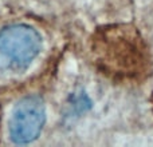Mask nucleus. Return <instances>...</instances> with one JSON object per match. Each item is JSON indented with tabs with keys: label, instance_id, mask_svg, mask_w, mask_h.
I'll list each match as a JSON object with an SVG mask.
<instances>
[{
	"label": "nucleus",
	"instance_id": "f257e3e1",
	"mask_svg": "<svg viewBox=\"0 0 153 147\" xmlns=\"http://www.w3.org/2000/svg\"><path fill=\"white\" fill-rule=\"evenodd\" d=\"M90 52L101 71L116 78L137 75L145 64L143 42L136 29L129 26L100 28L90 40Z\"/></svg>",
	"mask_w": 153,
	"mask_h": 147
},
{
	"label": "nucleus",
	"instance_id": "f03ea898",
	"mask_svg": "<svg viewBox=\"0 0 153 147\" xmlns=\"http://www.w3.org/2000/svg\"><path fill=\"white\" fill-rule=\"evenodd\" d=\"M42 50V36L27 24L0 29V70L18 74L30 67Z\"/></svg>",
	"mask_w": 153,
	"mask_h": 147
},
{
	"label": "nucleus",
	"instance_id": "7ed1b4c3",
	"mask_svg": "<svg viewBox=\"0 0 153 147\" xmlns=\"http://www.w3.org/2000/svg\"><path fill=\"white\" fill-rule=\"evenodd\" d=\"M46 122L45 103L39 96H26L15 104L8 122L10 137L16 145L35 140Z\"/></svg>",
	"mask_w": 153,
	"mask_h": 147
}]
</instances>
